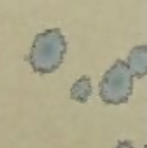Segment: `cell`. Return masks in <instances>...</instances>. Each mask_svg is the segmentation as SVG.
Returning a JSON list of instances; mask_svg holds the SVG:
<instances>
[{
  "label": "cell",
  "instance_id": "1",
  "mask_svg": "<svg viewBox=\"0 0 147 148\" xmlns=\"http://www.w3.org/2000/svg\"><path fill=\"white\" fill-rule=\"evenodd\" d=\"M67 47L65 35L61 29H46L36 36L27 60L34 72L51 74L63 64Z\"/></svg>",
  "mask_w": 147,
  "mask_h": 148
},
{
  "label": "cell",
  "instance_id": "2",
  "mask_svg": "<svg viewBox=\"0 0 147 148\" xmlns=\"http://www.w3.org/2000/svg\"><path fill=\"white\" fill-rule=\"evenodd\" d=\"M102 101L111 105L127 103L133 92V75L126 62L117 60L103 76L100 84Z\"/></svg>",
  "mask_w": 147,
  "mask_h": 148
},
{
  "label": "cell",
  "instance_id": "3",
  "mask_svg": "<svg viewBox=\"0 0 147 148\" xmlns=\"http://www.w3.org/2000/svg\"><path fill=\"white\" fill-rule=\"evenodd\" d=\"M146 57L147 51L145 45H138L130 51L126 64L129 66L133 77L140 79L146 75Z\"/></svg>",
  "mask_w": 147,
  "mask_h": 148
},
{
  "label": "cell",
  "instance_id": "4",
  "mask_svg": "<svg viewBox=\"0 0 147 148\" xmlns=\"http://www.w3.org/2000/svg\"><path fill=\"white\" fill-rule=\"evenodd\" d=\"M93 93L91 79L87 76L81 77L74 83L71 89V99L79 103H86Z\"/></svg>",
  "mask_w": 147,
  "mask_h": 148
},
{
  "label": "cell",
  "instance_id": "5",
  "mask_svg": "<svg viewBox=\"0 0 147 148\" xmlns=\"http://www.w3.org/2000/svg\"><path fill=\"white\" fill-rule=\"evenodd\" d=\"M115 148H135L130 141H120Z\"/></svg>",
  "mask_w": 147,
  "mask_h": 148
},
{
  "label": "cell",
  "instance_id": "6",
  "mask_svg": "<svg viewBox=\"0 0 147 148\" xmlns=\"http://www.w3.org/2000/svg\"><path fill=\"white\" fill-rule=\"evenodd\" d=\"M143 148H146V147H145V146H144V147H143Z\"/></svg>",
  "mask_w": 147,
  "mask_h": 148
}]
</instances>
